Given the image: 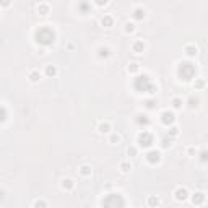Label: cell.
I'll return each instance as SVG.
<instances>
[{
	"label": "cell",
	"mask_w": 208,
	"mask_h": 208,
	"mask_svg": "<svg viewBox=\"0 0 208 208\" xmlns=\"http://www.w3.org/2000/svg\"><path fill=\"white\" fill-rule=\"evenodd\" d=\"M98 52H99V57H109V54H111L109 47H99Z\"/></svg>",
	"instance_id": "16"
},
{
	"label": "cell",
	"mask_w": 208,
	"mask_h": 208,
	"mask_svg": "<svg viewBox=\"0 0 208 208\" xmlns=\"http://www.w3.org/2000/svg\"><path fill=\"white\" fill-rule=\"evenodd\" d=\"M112 23H114V20H112V16L106 15V16H102V20H101V25L104 26V28H111Z\"/></svg>",
	"instance_id": "9"
},
{
	"label": "cell",
	"mask_w": 208,
	"mask_h": 208,
	"mask_svg": "<svg viewBox=\"0 0 208 208\" xmlns=\"http://www.w3.org/2000/svg\"><path fill=\"white\" fill-rule=\"evenodd\" d=\"M146 159L150 163H151V164H154V163H158L159 161V151H156V150H153V151H150L146 154Z\"/></svg>",
	"instance_id": "3"
},
{
	"label": "cell",
	"mask_w": 208,
	"mask_h": 208,
	"mask_svg": "<svg viewBox=\"0 0 208 208\" xmlns=\"http://www.w3.org/2000/svg\"><path fill=\"white\" fill-rule=\"evenodd\" d=\"M132 49H133V52L140 54V52L145 51V42H143V41H135V42L132 44Z\"/></svg>",
	"instance_id": "4"
},
{
	"label": "cell",
	"mask_w": 208,
	"mask_h": 208,
	"mask_svg": "<svg viewBox=\"0 0 208 208\" xmlns=\"http://www.w3.org/2000/svg\"><path fill=\"white\" fill-rule=\"evenodd\" d=\"M127 153H128V156H135V154H137V148L130 146V148L127 150Z\"/></svg>",
	"instance_id": "22"
},
{
	"label": "cell",
	"mask_w": 208,
	"mask_h": 208,
	"mask_svg": "<svg viewBox=\"0 0 208 208\" xmlns=\"http://www.w3.org/2000/svg\"><path fill=\"white\" fill-rule=\"evenodd\" d=\"M184 51H185V54H187L189 57H195V56H197V52H198V49L195 46H190V44H187V46L184 47Z\"/></svg>",
	"instance_id": "5"
},
{
	"label": "cell",
	"mask_w": 208,
	"mask_h": 208,
	"mask_svg": "<svg viewBox=\"0 0 208 208\" xmlns=\"http://www.w3.org/2000/svg\"><path fill=\"white\" fill-rule=\"evenodd\" d=\"M62 189L72 190V189H73V181H72V179H64V181H62Z\"/></svg>",
	"instance_id": "11"
},
{
	"label": "cell",
	"mask_w": 208,
	"mask_h": 208,
	"mask_svg": "<svg viewBox=\"0 0 208 208\" xmlns=\"http://www.w3.org/2000/svg\"><path fill=\"white\" fill-rule=\"evenodd\" d=\"M163 148H168V146H171V140H168V138H164L163 140V145H161Z\"/></svg>",
	"instance_id": "23"
},
{
	"label": "cell",
	"mask_w": 208,
	"mask_h": 208,
	"mask_svg": "<svg viewBox=\"0 0 208 208\" xmlns=\"http://www.w3.org/2000/svg\"><path fill=\"white\" fill-rule=\"evenodd\" d=\"M120 140H122V137L119 135V133H112L111 138H109V142H111L112 145H117V143H120Z\"/></svg>",
	"instance_id": "14"
},
{
	"label": "cell",
	"mask_w": 208,
	"mask_h": 208,
	"mask_svg": "<svg viewBox=\"0 0 208 208\" xmlns=\"http://www.w3.org/2000/svg\"><path fill=\"white\" fill-rule=\"evenodd\" d=\"M34 207H46V202H36Z\"/></svg>",
	"instance_id": "27"
},
{
	"label": "cell",
	"mask_w": 208,
	"mask_h": 208,
	"mask_svg": "<svg viewBox=\"0 0 208 208\" xmlns=\"http://www.w3.org/2000/svg\"><path fill=\"white\" fill-rule=\"evenodd\" d=\"M205 200V193L203 192H197V193H193V197H192V202L195 203V205H200V203Z\"/></svg>",
	"instance_id": "7"
},
{
	"label": "cell",
	"mask_w": 208,
	"mask_h": 208,
	"mask_svg": "<svg viewBox=\"0 0 208 208\" xmlns=\"http://www.w3.org/2000/svg\"><path fill=\"white\" fill-rule=\"evenodd\" d=\"M46 75H47V76H56V75H57V68H56L54 65H47Z\"/></svg>",
	"instance_id": "13"
},
{
	"label": "cell",
	"mask_w": 208,
	"mask_h": 208,
	"mask_svg": "<svg viewBox=\"0 0 208 208\" xmlns=\"http://www.w3.org/2000/svg\"><path fill=\"white\" fill-rule=\"evenodd\" d=\"M138 70V64H130V65H128V72H137Z\"/></svg>",
	"instance_id": "21"
},
{
	"label": "cell",
	"mask_w": 208,
	"mask_h": 208,
	"mask_svg": "<svg viewBox=\"0 0 208 208\" xmlns=\"http://www.w3.org/2000/svg\"><path fill=\"white\" fill-rule=\"evenodd\" d=\"M11 3V0H0V5L2 7H8Z\"/></svg>",
	"instance_id": "24"
},
{
	"label": "cell",
	"mask_w": 208,
	"mask_h": 208,
	"mask_svg": "<svg viewBox=\"0 0 208 208\" xmlns=\"http://www.w3.org/2000/svg\"><path fill=\"white\" fill-rule=\"evenodd\" d=\"M182 99H181V98H174L173 99V107L174 109H181V107H182Z\"/></svg>",
	"instance_id": "17"
},
{
	"label": "cell",
	"mask_w": 208,
	"mask_h": 208,
	"mask_svg": "<svg viewBox=\"0 0 208 208\" xmlns=\"http://www.w3.org/2000/svg\"><path fill=\"white\" fill-rule=\"evenodd\" d=\"M29 80H31V81H34V83H36V81H39V80H41V73H39L37 70L29 72Z\"/></svg>",
	"instance_id": "12"
},
{
	"label": "cell",
	"mask_w": 208,
	"mask_h": 208,
	"mask_svg": "<svg viewBox=\"0 0 208 208\" xmlns=\"http://www.w3.org/2000/svg\"><path fill=\"white\" fill-rule=\"evenodd\" d=\"M168 133H171V135H174V137H176V135H177V127H173V128H171V130H169V132Z\"/></svg>",
	"instance_id": "25"
},
{
	"label": "cell",
	"mask_w": 208,
	"mask_h": 208,
	"mask_svg": "<svg viewBox=\"0 0 208 208\" xmlns=\"http://www.w3.org/2000/svg\"><path fill=\"white\" fill-rule=\"evenodd\" d=\"M98 130H99V133H109L111 132V124L109 122H101L98 125Z\"/></svg>",
	"instance_id": "6"
},
{
	"label": "cell",
	"mask_w": 208,
	"mask_h": 208,
	"mask_svg": "<svg viewBox=\"0 0 208 208\" xmlns=\"http://www.w3.org/2000/svg\"><path fill=\"white\" fill-rule=\"evenodd\" d=\"M94 2H96V3H98V5H106V3H107V0H94Z\"/></svg>",
	"instance_id": "26"
},
{
	"label": "cell",
	"mask_w": 208,
	"mask_h": 208,
	"mask_svg": "<svg viewBox=\"0 0 208 208\" xmlns=\"http://www.w3.org/2000/svg\"><path fill=\"white\" fill-rule=\"evenodd\" d=\"M37 11H39L42 16H46V15H49V11H51V7L47 5V3H41V5L37 7Z\"/></svg>",
	"instance_id": "8"
},
{
	"label": "cell",
	"mask_w": 208,
	"mask_h": 208,
	"mask_svg": "<svg viewBox=\"0 0 208 208\" xmlns=\"http://www.w3.org/2000/svg\"><path fill=\"white\" fill-rule=\"evenodd\" d=\"M158 203H159V200H158V198H154V197H150V198H148V205H150V207H154V205H158Z\"/></svg>",
	"instance_id": "20"
},
{
	"label": "cell",
	"mask_w": 208,
	"mask_h": 208,
	"mask_svg": "<svg viewBox=\"0 0 208 208\" xmlns=\"http://www.w3.org/2000/svg\"><path fill=\"white\" fill-rule=\"evenodd\" d=\"M133 16H135L137 20H143V18H145V10H143V8H137V10L133 11Z\"/></svg>",
	"instance_id": "15"
},
{
	"label": "cell",
	"mask_w": 208,
	"mask_h": 208,
	"mask_svg": "<svg viewBox=\"0 0 208 208\" xmlns=\"http://www.w3.org/2000/svg\"><path fill=\"white\" fill-rule=\"evenodd\" d=\"M187 153H189V154H190V156H193V148L190 146V148H189V150H187Z\"/></svg>",
	"instance_id": "29"
},
{
	"label": "cell",
	"mask_w": 208,
	"mask_h": 208,
	"mask_svg": "<svg viewBox=\"0 0 208 208\" xmlns=\"http://www.w3.org/2000/svg\"><path fill=\"white\" fill-rule=\"evenodd\" d=\"M91 173H93V169L90 168V166H86V164L80 168V174H81V176H85V177H88V176H91Z\"/></svg>",
	"instance_id": "10"
},
{
	"label": "cell",
	"mask_w": 208,
	"mask_h": 208,
	"mask_svg": "<svg viewBox=\"0 0 208 208\" xmlns=\"http://www.w3.org/2000/svg\"><path fill=\"white\" fill-rule=\"evenodd\" d=\"M120 169H122V173H128V171L132 169V164L124 161V163H120Z\"/></svg>",
	"instance_id": "18"
},
{
	"label": "cell",
	"mask_w": 208,
	"mask_h": 208,
	"mask_svg": "<svg viewBox=\"0 0 208 208\" xmlns=\"http://www.w3.org/2000/svg\"><path fill=\"white\" fill-rule=\"evenodd\" d=\"M161 120H163V124H166V125H169V124H173L176 119H174V114L173 112H169V111H164L161 114Z\"/></svg>",
	"instance_id": "2"
},
{
	"label": "cell",
	"mask_w": 208,
	"mask_h": 208,
	"mask_svg": "<svg viewBox=\"0 0 208 208\" xmlns=\"http://www.w3.org/2000/svg\"><path fill=\"white\" fill-rule=\"evenodd\" d=\"M197 88H202L203 86V80H200V81H197V85H195Z\"/></svg>",
	"instance_id": "28"
},
{
	"label": "cell",
	"mask_w": 208,
	"mask_h": 208,
	"mask_svg": "<svg viewBox=\"0 0 208 208\" xmlns=\"http://www.w3.org/2000/svg\"><path fill=\"white\" fill-rule=\"evenodd\" d=\"M174 195H176V200H177V202H184V200H187L189 192H187L185 187H179V189H176Z\"/></svg>",
	"instance_id": "1"
},
{
	"label": "cell",
	"mask_w": 208,
	"mask_h": 208,
	"mask_svg": "<svg viewBox=\"0 0 208 208\" xmlns=\"http://www.w3.org/2000/svg\"><path fill=\"white\" fill-rule=\"evenodd\" d=\"M133 31H135V25L130 23V21H127L125 23V33H133Z\"/></svg>",
	"instance_id": "19"
}]
</instances>
